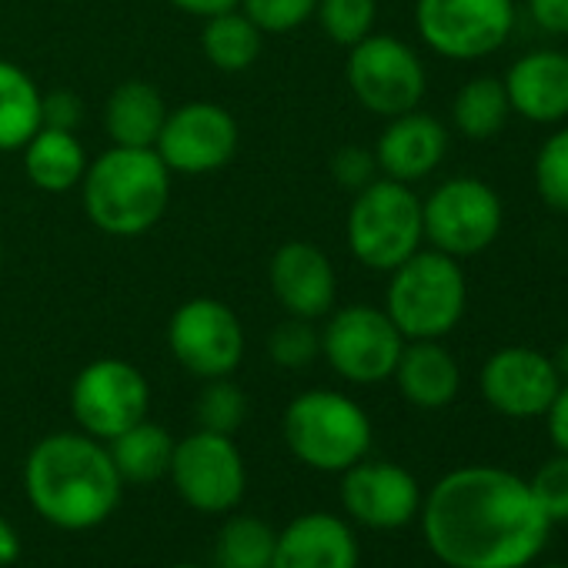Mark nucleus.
<instances>
[{
    "mask_svg": "<svg viewBox=\"0 0 568 568\" xmlns=\"http://www.w3.org/2000/svg\"><path fill=\"white\" fill-rule=\"evenodd\" d=\"M545 425H548V438H551V445H555L561 455H568V382H561V388H558L555 402L548 405V412H545Z\"/></svg>",
    "mask_w": 568,
    "mask_h": 568,
    "instance_id": "obj_38",
    "label": "nucleus"
},
{
    "mask_svg": "<svg viewBox=\"0 0 568 568\" xmlns=\"http://www.w3.org/2000/svg\"><path fill=\"white\" fill-rule=\"evenodd\" d=\"M267 284L284 315L318 322L335 308L338 277L332 257L312 241H284L267 264Z\"/></svg>",
    "mask_w": 568,
    "mask_h": 568,
    "instance_id": "obj_17",
    "label": "nucleus"
},
{
    "mask_svg": "<svg viewBox=\"0 0 568 568\" xmlns=\"http://www.w3.org/2000/svg\"><path fill=\"white\" fill-rule=\"evenodd\" d=\"M168 348L194 378H227L244 358L241 318L217 298H191L168 322Z\"/></svg>",
    "mask_w": 568,
    "mask_h": 568,
    "instance_id": "obj_13",
    "label": "nucleus"
},
{
    "mask_svg": "<svg viewBox=\"0 0 568 568\" xmlns=\"http://www.w3.org/2000/svg\"><path fill=\"white\" fill-rule=\"evenodd\" d=\"M478 388L491 412L525 422L545 418L548 405L561 388V378L555 372L551 355L528 345H505L481 365Z\"/></svg>",
    "mask_w": 568,
    "mask_h": 568,
    "instance_id": "obj_15",
    "label": "nucleus"
},
{
    "mask_svg": "<svg viewBox=\"0 0 568 568\" xmlns=\"http://www.w3.org/2000/svg\"><path fill=\"white\" fill-rule=\"evenodd\" d=\"M358 538L332 511H308L277 531L271 568H358Z\"/></svg>",
    "mask_w": 568,
    "mask_h": 568,
    "instance_id": "obj_19",
    "label": "nucleus"
},
{
    "mask_svg": "<svg viewBox=\"0 0 568 568\" xmlns=\"http://www.w3.org/2000/svg\"><path fill=\"white\" fill-rule=\"evenodd\" d=\"M515 0H418L415 28L425 48L445 61H481L501 51L515 31Z\"/></svg>",
    "mask_w": 568,
    "mask_h": 568,
    "instance_id": "obj_8",
    "label": "nucleus"
},
{
    "mask_svg": "<svg viewBox=\"0 0 568 568\" xmlns=\"http://www.w3.org/2000/svg\"><path fill=\"white\" fill-rule=\"evenodd\" d=\"M288 452L315 471H345L372 452L368 412L332 388H312L288 402L281 418Z\"/></svg>",
    "mask_w": 568,
    "mask_h": 568,
    "instance_id": "obj_5",
    "label": "nucleus"
},
{
    "mask_svg": "<svg viewBox=\"0 0 568 568\" xmlns=\"http://www.w3.org/2000/svg\"><path fill=\"white\" fill-rule=\"evenodd\" d=\"M505 94L511 114L531 124H561L568 121V54L555 48H538L518 58L505 78Z\"/></svg>",
    "mask_w": 568,
    "mask_h": 568,
    "instance_id": "obj_20",
    "label": "nucleus"
},
{
    "mask_svg": "<svg viewBox=\"0 0 568 568\" xmlns=\"http://www.w3.org/2000/svg\"><path fill=\"white\" fill-rule=\"evenodd\" d=\"M148 408V378L124 358H98L84 365L71 385V415L78 428L98 442H111L124 428L144 422Z\"/></svg>",
    "mask_w": 568,
    "mask_h": 568,
    "instance_id": "obj_12",
    "label": "nucleus"
},
{
    "mask_svg": "<svg viewBox=\"0 0 568 568\" xmlns=\"http://www.w3.org/2000/svg\"><path fill=\"white\" fill-rule=\"evenodd\" d=\"M277 531L257 515H231L211 548V568H271Z\"/></svg>",
    "mask_w": 568,
    "mask_h": 568,
    "instance_id": "obj_28",
    "label": "nucleus"
},
{
    "mask_svg": "<svg viewBox=\"0 0 568 568\" xmlns=\"http://www.w3.org/2000/svg\"><path fill=\"white\" fill-rule=\"evenodd\" d=\"M18 555H21V538H18V531H14V525H11L4 515H0V568H4V565H14Z\"/></svg>",
    "mask_w": 568,
    "mask_h": 568,
    "instance_id": "obj_40",
    "label": "nucleus"
},
{
    "mask_svg": "<svg viewBox=\"0 0 568 568\" xmlns=\"http://www.w3.org/2000/svg\"><path fill=\"white\" fill-rule=\"evenodd\" d=\"M418 515L432 555L448 568H528L551 535L528 481L495 465L448 471Z\"/></svg>",
    "mask_w": 568,
    "mask_h": 568,
    "instance_id": "obj_1",
    "label": "nucleus"
},
{
    "mask_svg": "<svg viewBox=\"0 0 568 568\" xmlns=\"http://www.w3.org/2000/svg\"><path fill=\"white\" fill-rule=\"evenodd\" d=\"M315 18L328 34V41L342 48H355L358 41L375 34L378 0H318Z\"/></svg>",
    "mask_w": 568,
    "mask_h": 568,
    "instance_id": "obj_30",
    "label": "nucleus"
},
{
    "mask_svg": "<svg viewBox=\"0 0 568 568\" xmlns=\"http://www.w3.org/2000/svg\"><path fill=\"white\" fill-rule=\"evenodd\" d=\"M422 488L418 478L395 462H375L362 458L352 468L342 471V505L352 521L375 528V531H395L418 518L422 511Z\"/></svg>",
    "mask_w": 568,
    "mask_h": 568,
    "instance_id": "obj_16",
    "label": "nucleus"
},
{
    "mask_svg": "<svg viewBox=\"0 0 568 568\" xmlns=\"http://www.w3.org/2000/svg\"><path fill=\"white\" fill-rule=\"evenodd\" d=\"M0 267H4V237H0Z\"/></svg>",
    "mask_w": 568,
    "mask_h": 568,
    "instance_id": "obj_42",
    "label": "nucleus"
},
{
    "mask_svg": "<svg viewBox=\"0 0 568 568\" xmlns=\"http://www.w3.org/2000/svg\"><path fill=\"white\" fill-rule=\"evenodd\" d=\"M501 197L481 178H448L422 201L425 244L458 261L488 251L501 234Z\"/></svg>",
    "mask_w": 568,
    "mask_h": 568,
    "instance_id": "obj_7",
    "label": "nucleus"
},
{
    "mask_svg": "<svg viewBox=\"0 0 568 568\" xmlns=\"http://www.w3.org/2000/svg\"><path fill=\"white\" fill-rule=\"evenodd\" d=\"M535 191L545 207L568 214V128H558L541 141L535 154Z\"/></svg>",
    "mask_w": 568,
    "mask_h": 568,
    "instance_id": "obj_31",
    "label": "nucleus"
},
{
    "mask_svg": "<svg viewBox=\"0 0 568 568\" xmlns=\"http://www.w3.org/2000/svg\"><path fill=\"white\" fill-rule=\"evenodd\" d=\"M405 335L395 328L385 308L375 305H348L328 312V325L322 332V355L335 375L352 385H382L395 375L402 358Z\"/></svg>",
    "mask_w": 568,
    "mask_h": 568,
    "instance_id": "obj_10",
    "label": "nucleus"
},
{
    "mask_svg": "<svg viewBox=\"0 0 568 568\" xmlns=\"http://www.w3.org/2000/svg\"><path fill=\"white\" fill-rule=\"evenodd\" d=\"M91 224L111 237L148 234L171 204V171L154 148L111 144L81 178Z\"/></svg>",
    "mask_w": 568,
    "mask_h": 568,
    "instance_id": "obj_3",
    "label": "nucleus"
},
{
    "mask_svg": "<svg viewBox=\"0 0 568 568\" xmlns=\"http://www.w3.org/2000/svg\"><path fill=\"white\" fill-rule=\"evenodd\" d=\"M171 8H178L181 14H191V18H214V14H224V11H234L241 8V0H168Z\"/></svg>",
    "mask_w": 568,
    "mask_h": 568,
    "instance_id": "obj_39",
    "label": "nucleus"
},
{
    "mask_svg": "<svg viewBox=\"0 0 568 568\" xmlns=\"http://www.w3.org/2000/svg\"><path fill=\"white\" fill-rule=\"evenodd\" d=\"M551 362H555V372H558V378H561V382H568V338L558 345V352L551 355Z\"/></svg>",
    "mask_w": 568,
    "mask_h": 568,
    "instance_id": "obj_41",
    "label": "nucleus"
},
{
    "mask_svg": "<svg viewBox=\"0 0 568 568\" xmlns=\"http://www.w3.org/2000/svg\"><path fill=\"white\" fill-rule=\"evenodd\" d=\"M241 11L261 34H292L315 18L318 0H241Z\"/></svg>",
    "mask_w": 568,
    "mask_h": 568,
    "instance_id": "obj_33",
    "label": "nucleus"
},
{
    "mask_svg": "<svg viewBox=\"0 0 568 568\" xmlns=\"http://www.w3.org/2000/svg\"><path fill=\"white\" fill-rule=\"evenodd\" d=\"M237 141L241 131L227 108L214 101H191L168 111L154 151L171 174L204 178L231 164Z\"/></svg>",
    "mask_w": 568,
    "mask_h": 568,
    "instance_id": "obj_14",
    "label": "nucleus"
},
{
    "mask_svg": "<svg viewBox=\"0 0 568 568\" xmlns=\"http://www.w3.org/2000/svg\"><path fill=\"white\" fill-rule=\"evenodd\" d=\"M178 495L184 505L204 515H224L237 508L247 488V471L241 448L231 435L217 432H191L187 438L174 442L171 468H168Z\"/></svg>",
    "mask_w": 568,
    "mask_h": 568,
    "instance_id": "obj_11",
    "label": "nucleus"
},
{
    "mask_svg": "<svg viewBox=\"0 0 568 568\" xmlns=\"http://www.w3.org/2000/svg\"><path fill=\"white\" fill-rule=\"evenodd\" d=\"M164 94L148 81H124L104 101V131L118 148H154L164 118Z\"/></svg>",
    "mask_w": 568,
    "mask_h": 568,
    "instance_id": "obj_22",
    "label": "nucleus"
},
{
    "mask_svg": "<svg viewBox=\"0 0 568 568\" xmlns=\"http://www.w3.org/2000/svg\"><path fill=\"white\" fill-rule=\"evenodd\" d=\"M545 568H568V565H545Z\"/></svg>",
    "mask_w": 568,
    "mask_h": 568,
    "instance_id": "obj_44",
    "label": "nucleus"
},
{
    "mask_svg": "<svg viewBox=\"0 0 568 568\" xmlns=\"http://www.w3.org/2000/svg\"><path fill=\"white\" fill-rule=\"evenodd\" d=\"M21 151L28 181L44 194H64L81 187V178L91 164L78 134L61 128H41Z\"/></svg>",
    "mask_w": 568,
    "mask_h": 568,
    "instance_id": "obj_23",
    "label": "nucleus"
},
{
    "mask_svg": "<svg viewBox=\"0 0 568 568\" xmlns=\"http://www.w3.org/2000/svg\"><path fill=\"white\" fill-rule=\"evenodd\" d=\"M445 154H448L445 124L418 108L405 111L398 118H388V124L375 144L378 174L402 181V184L425 181L432 171H438Z\"/></svg>",
    "mask_w": 568,
    "mask_h": 568,
    "instance_id": "obj_18",
    "label": "nucleus"
},
{
    "mask_svg": "<svg viewBox=\"0 0 568 568\" xmlns=\"http://www.w3.org/2000/svg\"><path fill=\"white\" fill-rule=\"evenodd\" d=\"M121 488L124 481L108 445L84 432L48 435L24 462V491L34 511L64 531H88L108 521Z\"/></svg>",
    "mask_w": 568,
    "mask_h": 568,
    "instance_id": "obj_2",
    "label": "nucleus"
},
{
    "mask_svg": "<svg viewBox=\"0 0 568 568\" xmlns=\"http://www.w3.org/2000/svg\"><path fill=\"white\" fill-rule=\"evenodd\" d=\"M41 128H61V131H74L81 124V101L71 91H54L44 94L41 101Z\"/></svg>",
    "mask_w": 568,
    "mask_h": 568,
    "instance_id": "obj_36",
    "label": "nucleus"
},
{
    "mask_svg": "<svg viewBox=\"0 0 568 568\" xmlns=\"http://www.w3.org/2000/svg\"><path fill=\"white\" fill-rule=\"evenodd\" d=\"M511 118V104L505 94L501 78L478 74L468 84L458 88L452 101V124L468 141H488L495 138Z\"/></svg>",
    "mask_w": 568,
    "mask_h": 568,
    "instance_id": "obj_26",
    "label": "nucleus"
},
{
    "mask_svg": "<svg viewBox=\"0 0 568 568\" xmlns=\"http://www.w3.org/2000/svg\"><path fill=\"white\" fill-rule=\"evenodd\" d=\"M104 445L111 452V462H114L121 481H128V485H151V481L164 478L171 468V455H174V438L168 435V428H161L148 418L124 428L121 435H114Z\"/></svg>",
    "mask_w": 568,
    "mask_h": 568,
    "instance_id": "obj_24",
    "label": "nucleus"
},
{
    "mask_svg": "<svg viewBox=\"0 0 568 568\" xmlns=\"http://www.w3.org/2000/svg\"><path fill=\"white\" fill-rule=\"evenodd\" d=\"M332 178L345 187V191H362L368 187L375 178H378V161H375V151H365L358 144H345L335 151L332 158Z\"/></svg>",
    "mask_w": 568,
    "mask_h": 568,
    "instance_id": "obj_35",
    "label": "nucleus"
},
{
    "mask_svg": "<svg viewBox=\"0 0 568 568\" xmlns=\"http://www.w3.org/2000/svg\"><path fill=\"white\" fill-rule=\"evenodd\" d=\"M392 378L402 398L422 412L448 408L462 388V368L442 342H405Z\"/></svg>",
    "mask_w": 568,
    "mask_h": 568,
    "instance_id": "obj_21",
    "label": "nucleus"
},
{
    "mask_svg": "<svg viewBox=\"0 0 568 568\" xmlns=\"http://www.w3.org/2000/svg\"><path fill=\"white\" fill-rule=\"evenodd\" d=\"M168 568H201V565H184V561H181V565H168Z\"/></svg>",
    "mask_w": 568,
    "mask_h": 568,
    "instance_id": "obj_43",
    "label": "nucleus"
},
{
    "mask_svg": "<svg viewBox=\"0 0 568 568\" xmlns=\"http://www.w3.org/2000/svg\"><path fill=\"white\" fill-rule=\"evenodd\" d=\"M322 355V332L308 318H284L267 335V358L277 368H308Z\"/></svg>",
    "mask_w": 568,
    "mask_h": 568,
    "instance_id": "obj_32",
    "label": "nucleus"
},
{
    "mask_svg": "<svg viewBox=\"0 0 568 568\" xmlns=\"http://www.w3.org/2000/svg\"><path fill=\"white\" fill-rule=\"evenodd\" d=\"M345 78L355 101L385 121L415 111L428 91L422 58L415 54V48L392 34H368L365 41L348 48Z\"/></svg>",
    "mask_w": 568,
    "mask_h": 568,
    "instance_id": "obj_9",
    "label": "nucleus"
},
{
    "mask_svg": "<svg viewBox=\"0 0 568 568\" xmlns=\"http://www.w3.org/2000/svg\"><path fill=\"white\" fill-rule=\"evenodd\" d=\"M261 44L264 34L251 24V18L241 8L207 18L201 31V51L207 64L224 74L247 71L261 58Z\"/></svg>",
    "mask_w": 568,
    "mask_h": 568,
    "instance_id": "obj_27",
    "label": "nucleus"
},
{
    "mask_svg": "<svg viewBox=\"0 0 568 568\" xmlns=\"http://www.w3.org/2000/svg\"><path fill=\"white\" fill-rule=\"evenodd\" d=\"M41 101L34 78L0 58V151H21L41 131Z\"/></svg>",
    "mask_w": 568,
    "mask_h": 568,
    "instance_id": "obj_25",
    "label": "nucleus"
},
{
    "mask_svg": "<svg viewBox=\"0 0 568 568\" xmlns=\"http://www.w3.org/2000/svg\"><path fill=\"white\" fill-rule=\"evenodd\" d=\"M468 308V277L462 261L418 247L408 261L388 271L385 312L405 342H442L452 335Z\"/></svg>",
    "mask_w": 568,
    "mask_h": 568,
    "instance_id": "obj_4",
    "label": "nucleus"
},
{
    "mask_svg": "<svg viewBox=\"0 0 568 568\" xmlns=\"http://www.w3.org/2000/svg\"><path fill=\"white\" fill-rule=\"evenodd\" d=\"M528 488L551 525L568 521V455L558 452L555 458L541 462L528 478Z\"/></svg>",
    "mask_w": 568,
    "mask_h": 568,
    "instance_id": "obj_34",
    "label": "nucleus"
},
{
    "mask_svg": "<svg viewBox=\"0 0 568 568\" xmlns=\"http://www.w3.org/2000/svg\"><path fill=\"white\" fill-rule=\"evenodd\" d=\"M194 415H197V428L234 438V432L247 418V395L231 382V375L227 378H207L201 395H197Z\"/></svg>",
    "mask_w": 568,
    "mask_h": 568,
    "instance_id": "obj_29",
    "label": "nucleus"
},
{
    "mask_svg": "<svg viewBox=\"0 0 568 568\" xmlns=\"http://www.w3.org/2000/svg\"><path fill=\"white\" fill-rule=\"evenodd\" d=\"M345 237L358 264L368 271H395L425 244L422 197L412 184L375 178L368 187L355 191Z\"/></svg>",
    "mask_w": 568,
    "mask_h": 568,
    "instance_id": "obj_6",
    "label": "nucleus"
},
{
    "mask_svg": "<svg viewBox=\"0 0 568 568\" xmlns=\"http://www.w3.org/2000/svg\"><path fill=\"white\" fill-rule=\"evenodd\" d=\"M531 24L548 38H568V0H528Z\"/></svg>",
    "mask_w": 568,
    "mask_h": 568,
    "instance_id": "obj_37",
    "label": "nucleus"
}]
</instances>
